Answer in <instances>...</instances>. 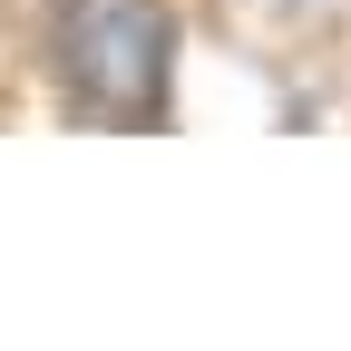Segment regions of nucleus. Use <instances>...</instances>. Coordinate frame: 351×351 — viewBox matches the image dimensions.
Segmentation results:
<instances>
[{
  "instance_id": "f257e3e1",
  "label": "nucleus",
  "mask_w": 351,
  "mask_h": 351,
  "mask_svg": "<svg viewBox=\"0 0 351 351\" xmlns=\"http://www.w3.org/2000/svg\"><path fill=\"white\" fill-rule=\"evenodd\" d=\"M49 69L98 127H156L176 98V20L156 0H59Z\"/></svg>"
}]
</instances>
